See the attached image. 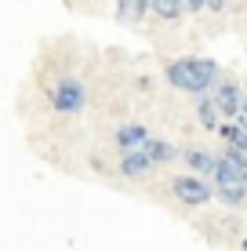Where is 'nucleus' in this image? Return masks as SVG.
I'll list each match as a JSON object with an SVG mask.
<instances>
[{"label": "nucleus", "mask_w": 247, "mask_h": 251, "mask_svg": "<svg viewBox=\"0 0 247 251\" xmlns=\"http://www.w3.org/2000/svg\"><path fill=\"white\" fill-rule=\"evenodd\" d=\"M215 186H247V168L229 157H218V168H215Z\"/></svg>", "instance_id": "7"}, {"label": "nucleus", "mask_w": 247, "mask_h": 251, "mask_svg": "<svg viewBox=\"0 0 247 251\" xmlns=\"http://www.w3.org/2000/svg\"><path fill=\"white\" fill-rule=\"evenodd\" d=\"M149 138H153L149 127H142V124H124L120 131H116L113 142H116V150H120V153H127V150H142Z\"/></svg>", "instance_id": "9"}, {"label": "nucleus", "mask_w": 247, "mask_h": 251, "mask_svg": "<svg viewBox=\"0 0 247 251\" xmlns=\"http://www.w3.org/2000/svg\"><path fill=\"white\" fill-rule=\"evenodd\" d=\"M215 102H218V109H222V117L225 120H236L240 117V106H244V84L236 80V76H222V80L215 84Z\"/></svg>", "instance_id": "4"}, {"label": "nucleus", "mask_w": 247, "mask_h": 251, "mask_svg": "<svg viewBox=\"0 0 247 251\" xmlns=\"http://www.w3.org/2000/svg\"><path fill=\"white\" fill-rule=\"evenodd\" d=\"M240 248H244V251H247V237H244V240H240Z\"/></svg>", "instance_id": "17"}, {"label": "nucleus", "mask_w": 247, "mask_h": 251, "mask_svg": "<svg viewBox=\"0 0 247 251\" xmlns=\"http://www.w3.org/2000/svg\"><path fill=\"white\" fill-rule=\"evenodd\" d=\"M146 153H149V160L157 164V168H160V164H171V160L182 157V153H178L175 146L167 142V138H157V135H153L149 142H146Z\"/></svg>", "instance_id": "11"}, {"label": "nucleus", "mask_w": 247, "mask_h": 251, "mask_svg": "<svg viewBox=\"0 0 247 251\" xmlns=\"http://www.w3.org/2000/svg\"><path fill=\"white\" fill-rule=\"evenodd\" d=\"M222 138V146H236V150H247V127L240 120H222V127L215 131Z\"/></svg>", "instance_id": "12"}, {"label": "nucleus", "mask_w": 247, "mask_h": 251, "mask_svg": "<svg viewBox=\"0 0 247 251\" xmlns=\"http://www.w3.org/2000/svg\"><path fill=\"white\" fill-rule=\"evenodd\" d=\"M207 11H215V15L225 11V0H207Z\"/></svg>", "instance_id": "16"}, {"label": "nucleus", "mask_w": 247, "mask_h": 251, "mask_svg": "<svg viewBox=\"0 0 247 251\" xmlns=\"http://www.w3.org/2000/svg\"><path fill=\"white\" fill-rule=\"evenodd\" d=\"M197 120H200V127L203 131H218L222 127V109H218V102H215V95H197Z\"/></svg>", "instance_id": "8"}, {"label": "nucleus", "mask_w": 247, "mask_h": 251, "mask_svg": "<svg viewBox=\"0 0 247 251\" xmlns=\"http://www.w3.org/2000/svg\"><path fill=\"white\" fill-rule=\"evenodd\" d=\"M153 168H157V164L149 160L146 146H142V150H127L124 157H120V175L124 178H146Z\"/></svg>", "instance_id": "6"}, {"label": "nucleus", "mask_w": 247, "mask_h": 251, "mask_svg": "<svg viewBox=\"0 0 247 251\" xmlns=\"http://www.w3.org/2000/svg\"><path fill=\"white\" fill-rule=\"evenodd\" d=\"M207 11V0H185V15H200Z\"/></svg>", "instance_id": "15"}, {"label": "nucleus", "mask_w": 247, "mask_h": 251, "mask_svg": "<svg viewBox=\"0 0 247 251\" xmlns=\"http://www.w3.org/2000/svg\"><path fill=\"white\" fill-rule=\"evenodd\" d=\"M222 76L225 73L215 58H200V55H182L164 66V80L185 95H211Z\"/></svg>", "instance_id": "1"}, {"label": "nucleus", "mask_w": 247, "mask_h": 251, "mask_svg": "<svg viewBox=\"0 0 247 251\" xmlns=\"http://www.w3.org/2000/svg\"><path fill=\"white\" fill-rule=\"evenodd\" d=\"M153 11V0H116V22L135 25Z\"/></svg>", "instance_id": "10"}, {"label": "nucleus", "mask_w": 247, "mask_h": 251, "mask_svg": "<svg viewBox=\"0 0 247 251\" xmlns=\"http://www.w3.org/2000/svg\"><path fill=\"white\" fill-rule=\"evenodd\" d=\"M51 106L58 113H80L88 106V88H84L76 76H62V80L51 88Z\"/></svg>", "instance_id": "3"}, {"label": "nucleus", "mask_w": 247, "mask_h": 251, "mask_svg": "<svg viewBox=\"0 0 247 251\" xmlns=\"http://www.w3.org/2000/svg\"><path fill=\"white\" fill-rule=\"evenodd\" d=\"M171 193H175L185 207H200V204L215 201V178H203V175L185 171V175H175V178H171Z\"/></svg>", "instance_id": "2"}, {"label": "nucleus", "mask_w": 247, "mask_h": 251, "mask_svg": "<svg viewBox=\"0 0 247 251\" xmlns=\"http://www.w3.org/2000/svg\"><path fill=\"white\" fill-rule=\"evenodd\" d=\"M153 15L160 22H178L185 15V0H153Z\"/></svg>", "instance_id": "14"}, {"label": "nucleus", "mask_w": 247, "mask_h": 251, "mask_svg": "<svg viewBox=\"0 0 247 251\" xmlns=\"http://www.w3.org/2000/svg\"><path fill=\"white\" fill-rule=\"evenodd\" d=\"M178 160H185V168H189L193 175H203V178H211V175H215V168H218V157L211 150H200V146L182 150V157H178Z\"/></svg>", "instance_id": "5"}, {"label": "nucleus", "mask_w": 247, "mask_h": 251, "mask_svg": "<svg viewBox=\"0 0 247 251\" xmlns=\"http://www.w3.org/2000/svg\"><path fill=\"white\" fill-rule=\"evenodd\" d=\"M215 201L225 207H247V186H215Z\"/></svg>", "instance_id": "13"}]
</instances>
